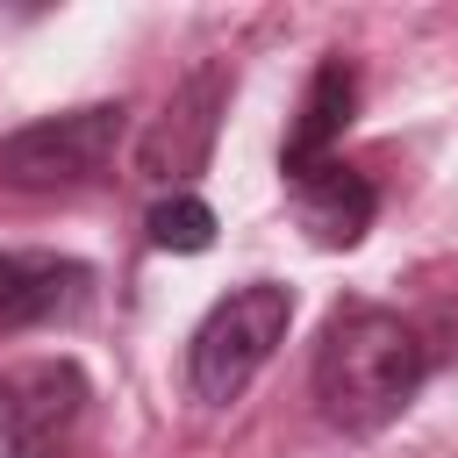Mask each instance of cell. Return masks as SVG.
<instances>
[{"mask_svg":"<svg viewBox=\"0 0 458 458\" xmlns=\"http://www.w3.org/2000/svg\"><path fill=\"white\" fill-rule=\"evenodd\" d=\"M143 236H150V250H179V258H193V250L215 243V208H208L200 193H165V200L143 215Z\"/></svg>","mask_w":458,"mask_h":458,"instance_id":"9","label":"cell"},{"mask_svg":"<svg viewBox=\"0 0 458 458\" xmlns=\"http://www.w3.org/2000/svg\"><path fill=\"white\" fill-rule=\"evenodd\" d=\"M93 301V265L57 250H0V329L72 322Z\"/></svg>","mask_w":458,"mask_h":458,"instance_id":"5","label":"cell"},{"mask_svg":"<svg viewBox=\"0 0 458 458\" xmlns=\"http://www.w3.org/2000/svg\"><path fill=\"white\" fill-rule=\"evenodd\" d=\"M301 193V229L322 243V250H351L365 229H372V215H379V186L365 179V172H351V165H322L308 186H293Z\"/></svg>","mask_w":458,"mask_h":458,"instance_id":"8","label":"cell"},{"mask_svg":"<svg viewBox=\"0 0 458 458\" xmlns=\"http://www.w3.org/2000/svg\"><path fill=\"white\" fill-rule=\"evenodd\" d=\"M429 365H437L429 336L408 315L351 293L329 308V322L315 336V401L344 437H372L422 394Z\"/></svg>","mask_w":458,"mask_h":458,"instance_id":"1","label":"cell"},{"mask_svg":"<svg viewBox=\"0 0 458 458\" xmlns=\"http://www.w3.org/2000/svg\"><path fill=\"white\" fill-rule=\"evenodd\" d=\"M129 136V107L122 100H93V107H64L43 114L14 136H0V186L21 193H64V186H93L107 172V157Z\"/></svg>","mask_w":458,"mask_h":458,"instance_id":"3","label":"cell"},{"mask_svg":"<svg viewBox=\"0 0 458 458\" xmlns=\"http://www.w3.org/2000/svg\"><path fill=\"white\" fill-rule=\"evenodd\" d=\"M351 107H358V72H351V57H322L315 79H308V93H301V114L286 122V143H279L286 186H308V179L329 165V143L344 136Z\"/></svg>","mask_w":458,"mask_h":458,"instance_id":"6","label":"cell"},{"mask_svg":"<svg viewBox=\"0 0 458 458\" xmlns=\"http://www.w3.org/2000/svg\"><path fill=\"white\" fill-rule=\"evenodd\" d=\"M222 100H229V72H193L172 100H165V114H157V129H150V143H143V172L150 179H186V172H200V157H208V143H215V122H222Z\"/></svg>","mask_w":458,"mask_h":458,"instance_id":"7","label":"cell"},{"mask_svg":"<svg viewBox=\"0 0 458 458\" xmlns=\"http://www.w3.org/2000/svg\"><path fill=\"white\" fill-rule=\"evenodd\" d=\"M86 372L72 358H29L0 372V458H72L86 429Z\"/></svg>","mask_w":458,"mask_h":458,"instance_id":"4","label":"cell"},{"mask_svg":"<svg viewBox=\"0 0 458 458\" xmlns=\"http://www.w3.org/2000/svg\"><path fill=\"white\" fill-rule=\"evenodd\" d=\"M286 322H293V293L279 279H250V286L222 293L200 315L193 344H186V386H193V401L229 408L265 372V358L286 344Z\"/></svg>","mask_w":458,"mask_h":458,"instance_id":"2","label":"cell"}]
</instances>
